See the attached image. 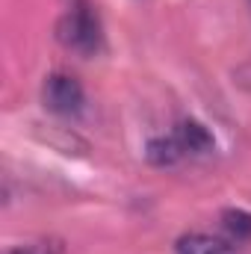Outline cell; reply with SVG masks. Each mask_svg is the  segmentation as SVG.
I'll return each instance as SVG.
<instances>
[{"label": "cell", "mask_w": 251, "mask_h": 254, "mask_svg": "<svg viewBox=\"0 0 251 254\" xmlns=\"http://www.w3.org/2000/svg\"><path fill=\"white\" fill-rule=\"evenodd\" d=\"M175 136H178L184 154H192V157H204V154H210V151L216 148L213 133L201 125V122H195V119L181 122V125L175 127Z\"/></svg>", "instance_id": "obj_3"}, {"label": "cell", "mask_w": 251, "mask_h": 254, "mask_svg": "<svg viewBox=\"0 0 251 254\" xmlns=\"http://www.w3.org/2000/svg\"><path fill=\"white\" fill-rule=\"evenodd\" d=\"M145 157H148L151 166H175V163H181L187 154H184L178 136L169 133V136H154V139H148V145H145Z\"/></svg>", "instance_id": "obj_4"}, {"label": "cell", "mask_w": 251, "mask_h": 254, "mask_svg": "<svg viewBox=\"0 0 251 254\" xmlns=\"http://www.w3.org/2000/svg\"><path fill=\"white\" fill-rule=\"evenodd\" d=\"M63 3H71V0H63Z\"/></svg>", "instance_id": "obj_8"}, {"label": "cell", "mask_w": 251, "mask_h": 254, "mask_svg": "<svg viewBox=\"0 0 251 254\" xmlns=\"http://www.w3.org/2000/svg\"><path fill=\"white\" fill-rule=\"evenodd\" d=\"M175 254H237L231 243L210 237V234H187L178 240Z\"/></svg>", "instance_id": "obj_5"}, {"label": "cell", "mask_w": 251, "mask_h": 254, "mask_svg": "<svg viewBox=\"0 0 251 254\" xmlns=\"http://www.w3.org/2000/svg\"><path fill=\"white\" fill-rule=\"evenodd\" d=\"M63 6L65 9L57 21V39L68 51H74L80 57H95L104 45V36H101V21H98L92 3L89 0H71Z\"/></svg>", "instance_id": "obj_1"}, {"label": "cell", "mask_w": 251, "mask_h": 254, "mask_svg": "<svg viewBox=\"0 0 251 254\" xmlns=\"http://www.w3.org/2000/svg\"><path fill=\"white\" fill-rule=\"evenodd\" d=\"M249 6H251V0H249Z\"/></svg>", "instance_id": "obj_9"}, {"label": "cell", "mask_w": 251, "mask_h": 254, "mask_svg": "<svg viewBox=\"0 0 251 254\" xmlns=\"http://www.w3.org/2000/svg\"><path fill=\"white\" fill-rule=\"evenodd\" d=\"M222 222L237 240H249L251 237V213H246V210H225Z\"/></svg>", "instance_id": "obj_6"}, {"label": "cell", "mask_w": 251, "mask_h": 254, "mask_svg": "<svg viewBox=\"0 0 251 254\" xmlns=\"http://www.w3.org/2000/svg\"><path fill=\"white\" fill-rule=\"evenodd\" d=\"M42 104H45L54 116L74 119V116H80L83 107H86V92H83V86H80V80H77L74 74L54 71V74L45 77Z\"/></svg>", "instance_id": "obj_2"}, {"label": "cell", "mask_w": 251, "mask_h": 254, "mask_svg": "<svg viewBox=\"0 0 251 254\" xmlns=\"http://www.w3.org/2000/svg\"><path fill=\"white\" fill-rule=\"evenodd\" d=\"M65 246L60 240H42V243H27V246H15L6 254H63Z\"/></svg>", "instance_id": "obj_7"}]
</instances>
